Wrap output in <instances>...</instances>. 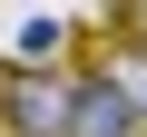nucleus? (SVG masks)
I'll use <instances>...</instances> for the list:
<instances>
[{"instance_id":"f257e3e1","label":"nucleus","mask_w":147,"mask_h":137,"mask_svg":"<svg viewBox=\"0 0 147 137\" xmlns=\"http://www.w3.org/2000/svg\"><path fill=\"white\" fill-rule=\"evenodd\" d=\"M0 127H10V137H69V127H79V79L0 68Z\"/></svg>"},{"instance_id":"f03ea898","label":"nucleus","mask_w":147,"mask_h":137,"mask_svg":"<svg viewBox=\"0 0 147 137\" xmlns=\"http://www.w3.org/2000/svg\"><path fill=\"white\" fill-rule=\"evenodd\" d=\"M127 127H137L127 88L108 79V68H79V127H69V137H127Z\"/></svg>"},{"instance_id":"7ed1b4c3","label":"nucleus","mask_w":147,"mask_h":137,"mask_svg":"<svg viewBox=\"0 0 147 137\" xmlns=\"http://www.w3.org/2000/svg\"><path fill=\"white\" fill-rule=\"evenodd\" d=\"M59 49H69V20H20V68H39Z\"/></svg>"},{"instance_id":"20e7f679","label":"nucleus","mask_w":147,"mask_h":137,"mask_svg":"<svg viewBox=\"0 0 147 137\" xmlns=\"http://www.w3.org/2000/svg\"><path fill=\"white\" fill-rule=\"evenodd\" d=\"M108 79H118V88H127V108L147 118V49H118V59H108Z\"/></svg>"}]
</instances>
